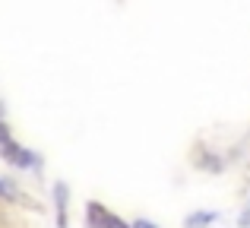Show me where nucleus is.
I'll return each instance as SVG.
<instances>
[{"label": "nucleus", "instance_id": "nucleus-1", "mask_svg": "<svg viewBox=\"0 0 250 228\" xmlns=\"http://www.w3.org/2000/svg\"><path fill=\"white\" fill-rule=\"evenodd\" d=\"M0 155H3L10 165H16V168H38L42 165V159H38L35 152H29V149H22L19 143H13V136L0 143Z\"/></svg>", "mask_w": 250, "mask_h": 228}, {"label": "nucleus", "instance_id": "nucleus-2", "mask_svg": "<svg viewBox=\"0 0 250 228\" xmlns=\"http://www.w3.org/2000/svg\"><path fill=\"white\" fill-rule=\"evenodd\" d=\"M85 222H89V228H133V225L124 222V219H117L114 212H108L102 203L85 206Z\"/></svg>", "mask_w": 250, "mask_h": 228}, {"label": "nucleus", "instance_id": "nucleus-3", "mask_svg": "<svg viewBox=\"0 0 250 228\" xmlns=\"http://www.w3.org/2000/svg\"><path fill=\"white\" fill-rule=\"evenodd\" d=\"M67 203H70V190L63 181L54 184V209H57V228H70V219H67Z\"/></svg>", "mask_w": 250, "mask_h": 228}, {"label": "nucleus", "instance_id": "nucleus-4", "mask_svg": "<svg viewBox=\"0 0 250 228\" xmlns=\"http://www.w3.org/2000/svg\"><path fill=\"white\" fill-rule=\"evenodd\" d=\"M196 168H203V171H212V174H219L222 171V159L215 152H209V149H203V155L196 159Z\"/></svg>", "mask_w": 250, "mask_h": 228}, {"label": "nucleus", "instance_id": "nucleus-5", "mask_svg": "<svg viewBox=\"0 0 250 228\" xmlns=\"http://www.w3.org/2000/svg\"><path fill=\"white\" fill-rule=\"evenodd\" d=\"M215 219H219L215 212H190L184 225H187V228H206V225H212Z\"/></svg>", "mask_w": 250, "mask_h": 228}, {"label": "nucleus", "instance_id": "nucleus-6", "mask_svg": "<svg viewBox=\"0 0 250 228\" xmlns=\"http://www.w3.org/2000/svg\"><path fill=\"white\" fill-rule=\"evenodd\" d=\"M0 200H6V203H13V200H16V190H13L6 181H0Z\"/></svg>", "mask_w": 250, "mask_h": 228}, {"label": "nucleus", "instance_id": "nucleus-7", "mask_svg": "<svg viewBox=\"0 0 250 228\" xmlns=\"http://www.w3.org/2000/svg\"><path fill=\"white\" fill-rule=\"evenodd\" d=\"M133 228H159V225H155V222H149V219H136Z\"/></svg>", "mask_w": 250, "mask_h": 228}, {"label": "nucleus", "instance_id": "nucleus-8", "mask_svg": "<svg viewBox=\"0 0 250 228\" xmlns=\"http://www.w3.org/2000/svg\"><path fill=\"white\" fill-rule=\"evenodd\" d=\"M0 117H3V105H0Z\"/></svg>", "mask_w": 250, "mask_h": 228}]
</instances>
